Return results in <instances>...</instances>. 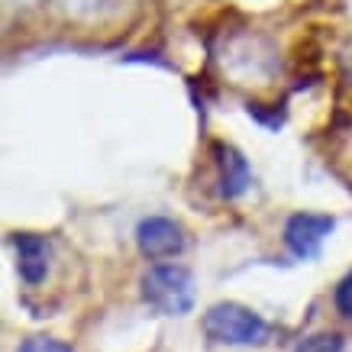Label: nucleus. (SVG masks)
<instances>
[{"label":"nucleus","instance_id":"9d476101","mask_svg":"<svg viewBox=\"0 0 352 352\" xmlns=\"http://www.w3.org/2000/svg\"><path fill=\"white\" fill-rule=\"evenodd\" d=\"M65 13H75V16H87V13H97L107 0H58Z\"/></svg>","mask_w":352,"mask_h":352},{"label":"nucleus","instance_id":"423d86ee","mask_svg":"<svg viewBox=\"0 0 352 352\" xmlns=\"http://www.w3.org/2000/svg\"><path fill=\"white\" fill-rule=\"evenodd\" d=\"M13 249H16V272L26 285H39L49 275V256H52V245L49 239L36 233H16L13 236Z\"/></svg>","mask_w":352,"mask_h":352},{"label":"nucleus","instance_id":"7ed1b4c3","mask_svg":"<svg viewBox=\"0 0 352 352\" xmlns=\"http://www.w3.org/2000/svg\"><path fill=\"white\" fill-rule=\"evenodd\" d=\"M336 230V217L330 214H314V210H298L285 220V245L298 262H310L323 252V243Z\"/></svg>","mask_w":352,"mask_h":352},{"label":"nucleus","instance_id":"20e7f679","mask_svg":"<svg viewBox=\"0 0 352 352\" xmlns=\"http://www.w3.org/2000/svg\"><path fill=\"white\" fill-rule=\"evenodd\" d=\"M136 245L146 258L159 262V258L182 256L188 236H184V226L175 223L171 217H146L136 226Z\"/></svg>","mask_w":352,"mask_h":352},{"label":"nucleus","instance_id":"0eeeda50","mask_svg":"<svg viewBox=\"0 0 352 352\" xmlns=\"http://www.w3.org/2000/svg\"><path fill=\"white\" fill-rule=\"evenodd\" d=\"M294 352H342V340L336 333H310L298 342Z\"/></svg>","mask_w":352,"mask_h":352},{"label":"nucleus","instance_id":"1a4fd4ad","mask_svg":"<svg viewBox=\"0 0 352 352\" xmlns=\"http://www.w3.org/2000/svg\"><path fill=\"white\" fill-rule=\"evenodd\" d=\"M333 300H336V310H340L346 320H352V268L342 275V281L336 285V294H333Z\"/></svg>","mask_w":352,"mask_h":352},{"label":"nucleus","instance_id":"6e6552de","mask_svg":"<svg viewBox=\"0 0 352 352\" xmlns=\"http://www.w3.org/2000/svg\"><path fill=\"white\" fill-rule=\"evenodd\" d=\"M16 352H72V346H65L62 340H52V336H30L20 342Z\"/></svg>","mask_w":352,"mask_h":352},{"label":"nucleus","instance_id":"f257e3e1","mask_svg":"<svg viewBox=\"0 0 352 352\" xmlns=\"http://www.w3.org/2000/svg\"><path fill=\"white\" fill-rule=\"evenodd\" d=\"M142 300L162 317H184L194 307L197 288L184 265H152L139 281Z\"/></svg>","mask_w":352,"mask_h":352},{"label":"nucleus","instance_id":"f03ea898","mask_svg":"<svg viewBox=\"0 0 352 352\" xmlns=\"http://www.w3.org/2000/svg\"><path fill=\"white\" fill-rule=\"evenodd\" d=\"M204 333L210 342H220V346H256V342H265L268 323L245 304L220 300L204 314Z\"/></svg>","mask_w":352,"mask_h":352},{"label":"nucleus","instance_id":"39448f33","mask_svg":"<svg viewBox=\"0 0 352 352\" xmlns=\"http://www.w3.org/2000/svg\"><path fill=\"white\" fill-rule=\"evenodd\" d=\"M214 165H217V184H220V194L226 201H236L249 191L252 184V168L245 155L230 142H214Z\"/></svg>","mask_w":352,"mask_h":352}]
</instances>
